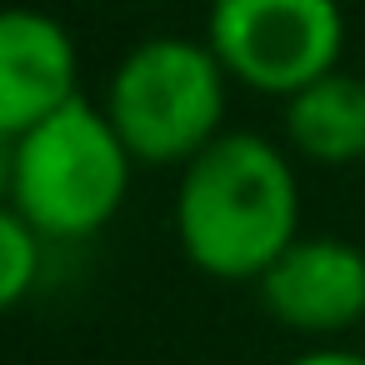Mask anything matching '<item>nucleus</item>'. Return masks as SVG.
I'll return each instance as SVG.
<instances>
[{
	"label": "nucleus",
	"instance_id": "5",
	"mask_svg": "<svg viewBox=\"0 0 365 365\" xmlns=\"http://www.w3.org/2000/svg\"><path fill=\"white\" fill-rule=\"evenodd\" d=\"M255 285L265 315L305 340H335L365 320V250L345 235H295Z\"/></svg>",
	"mask_w": 365,
	"mask_h": 365
},
{
	"label": "nucleus",
	"instance_id": "1",
	"mask_svg": "<svg viewBox=\"0 0 365 365\" xmlns=\"http://www.w3.org/2000/svg\"><path fill=\"white\" fill-rule=\"evenodd\" d=\"M300 235V180L260 130H220L180 165L175 240L210 280H260Z\"/></svg>",
	"mask_w": 365,
	"mask_h": 365
},
{
	"label": "nucleus",
	"instance_id": "7",
	"mask_svg": "<svg viewBox=\"0 0 365 365\" xmlns=\"http://www.w3.org/2000/svg\"><path fill=\"white\" fill-rule=\"evenodd\" d=\"M285 140L300 160L325 170L365 160V81L335 66L330 76L285 96Z\"/></svg>",
	"mask_w": 365,
	"mask_h": 365
},
{
	"label": "nucleus",
	"instance_id": "10",
	"mask_svg": "<svg viewBox=\"0 0 365 365\" xmlns=\"http://www.w3.org/2000/svg\"><path fill=\"white\" fill-rule=\"evenodd\" d=\"M11 175H16V140L0 135V205H11Z\"/></svg>",
	"mask_w": 365,
	"mask_h": 365
},
{
	"label": "nucleus",
	"instance_id": "9",
	"mask_svg": "<svg viewBox=\"0 0 365 365\" xmlns=\"http://www.w3.org/2000/svg\"><path fill=\"white\" fill-rule=\"evenodd\" d=\"M285 365H365V355H360V350H345V345H330V340H320V345H310V350L290 355Z\"/></svg>",
	"mask_w": 365,
	"mask_h": 365
},
{
	"label": "nucleus",
	"instance_id": "4",
	"mask_svg": "<svg viewBox=\"0 0 365 365\" xmlns=\"http://www.w3.org/2000/svg\"><path fill=\"white\" fill-rule=\"evenodd\" d=\"M205 46L255 96H295L330 76L345 51L340 0H210Z\"/></svg>",
	"mask_w": 365,
	"mask_h": 365
},
{
	"label": "nucleus",
	"instance_id": "3",
	"mask_svg": "<svg viewBox=\"0 0 365 365\" xmlns=\"http://www.w3.org/2000/svg\"><path fill=\"white\" fill-rule=\"evenodd\" d=\"M230 86L235 81L205 41L150 36L125 51L101 106L135 160L185 165L225 130Z\"/></svg>",
	"mask_w": 365,
	"mask_h": 365
},
{
	"label": "nucleus",
	"instance_id": "2",
	"mask_svg": "<svg viewBox=\"0 0 365 365\" xmlns=\"http://www.w3.org/2000/svg\"><path fill=\"white\" fill-rule=\"evenodd\" d=\"M130 145L110 125L106 106L76 96L26 135H16L11 205L36 225L41 240L101 235L130 195Z\"/></svg>",
	"mask_w": 365,
	"mask_h": 365
},
{
	"label": "nucleus",
	"instance_id": "6",
	"mask_svg": "<svg viewBox=\"0 0 365 365\" xmlns=\"http://www.w3.org/2000/svg\"><path fill=\"white\" fill-rule=\"evenodd\" d=\"M81 96V51L76 36L26 6L0 11V135L16 140L66 101Z\"/></svg>",
	"mask_w": 365,
	"mask_h": 365
},
{
	"label": "nucleus",
	"instance_id": "8",
	"mask_svg": "<svg viewBox=\"0 0 365 365\" xmlns=\"http://www.w3.org/2000/svg\"><path fill=\"white\" fill-rule=\"evenodd\" d=\"M41 260H46V240L36 235V225L16 205H0V315L16 310L36 290Z\"/></svg>",
	"mask_w": 365,
	"mask_h": 365
}]
</instances>
